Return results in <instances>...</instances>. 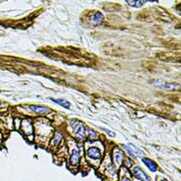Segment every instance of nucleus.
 Returning <instances> with one entry per match:
<instances>
[{
    "label": "nucleus",
    "mask_w": 181,
    "mask_h": 181,
    "mask_svg": "<svg viewBox=\"0 0 181 181\" xmlns=\"http://www.w3.org/2000/svg\"><path fill=\"white\" fill-rule=\"evenodd\" d=\"M153 85L164 89V90H176L180 87L178 83H170V82H165L163 80H155L153 82Z\"/></svg>",
    "instance_id": "nucleus-1"
},
{
    "label": "nucleus",
    "mask_w": 181,
    "mask_h": 181,
    "mask_svg": "<svg viewBox=\"0 0 181 181\" xmlns=\"http://www.w3.org/2000/svg\"><path fill=\"white\" fill-rule=\"evenodd\" d=\"M76 126L73 127L75 129V135L77 138H79L80 140H84L86 138V129L81 123H79L78 121H74Z\"/></svg>",
    "instance_id": "nucleus-2"
},
{
    "label": "nucleus",
    "mask_w": 181,
    "mask_h": 181,
    "mask_svg": "<svg viewBox=\"0 0 181 181\" xmlns=\"http://www.w3.org/2000/svg\"><path fill=\"white\" fill-rule=\"evenodd\" d=\"M113 159H114V163L117 166H120L123 162V159H124V155L123 153L120 151L118 147H116L114 149V153H113Z\"/></svg>",
    "instance_id": "nucleus-3"
},
{
    "label": "nucleus",
    "mask_w": 181,
    "mask_h": 181,
    "mask_svg": "<svg viewBox=\"0 0 181 181\" xmlns=\"http://www.w3.org/2000/svg\"><path fill=\"white\" fill-rule=\"evenodd\" d=\"M21 129L26 135H31L33 133V125L30 120H24L21 124Z\"/></svg>",
    "instance_id": "nucleus-4"
},
{
    "label": "nucleus",
    "mask_w": 181,
    "mask_h": 181,
    "mask_svg": "<svg viewBox=\"0 0 181 181\" xmlns=\"http://www.w3.org/2000/svg\"><path fill=\"white\" fill-rule=\"evenodd\" d=\"M134 174H135V176L138 178V179H140L142 181H151L149 176H147V174L142 170V168H140V167H135V168H134Z\"/></svg>",
    "instance_id": "nucleus-5"
},
{
    "label": "nucleus",
    "mask_w": 181,
    "mask_h": 181,
    "mask_svg": "<svg viewBox=\"0 0 181 181\" xmlns=\"http://www.w3.org/2000/svg\"><path fill=\"white\" fill-rule=\"evenodd\" d=\"M30 109L33 111V112L38 113V114H48L51 111L50 109L47 108V107H44V106H35V105H32V106H30Z\"/></svg>",
    "instance_id": "nucleus-6"
},
{
    "label": "nucleus",
    "mask_w": 181,
    "mask_h": 181,
    "mask_svg": "<svg viewBox=\"0 0 181 181\" xmlns=\"http://www.w3.org/2000/svg\"><path fill=\"white\" fill-rule=\"evenodd\" d=\"M143 161H144V163L147 165V167H149V169L151 171H156L157 170V166H156V163L155 161H153L151 159H149V158H147V157H144L143 158Z\"/></svg>",
    "instance_id": "nucleus-7"
},
{
    "label": "nucleus",
    "mask_w": 181,
    "mask_h": 181,
    "mask_svg": "<svg viewBox=\"0 0 181 181\" xmlns=\"http://www.w3.org/2000/svg\"><path fill=\"white\" fill-rule=\"evenodd\" d=\"M87 153H88V155L91 156L92 158H99L100 156H101L100 151L98 149H96V147H91V149H89Z\"/></svg>",
    "instance_id": "nucleus-8"
},
{
    "label": "nucleus",
    "mask_w": 181,
    "mask_h": 181,
    "mask_svg": "<svg viewBox=\"0 0 181 181\" xmlns=\"http://www.w3.org/2000/svg\"><path fill=\"white\" fill-rule=\"evenodd\" d=\"M79 158H80V155H79V151H74L71 155L70 157V163L72 165H76L79 161Z\"/></svg>",
    "instance_id": "nucleus-9"
},
{
    "label": "nucleus",
    "mask_w": 181,
    "mask_h": 181,
    "mask_svg": "<svg viewBox=\"0 0 181 181\" xmlns=\"http://www.w3.org/2000/svg\"><path fill=\"white\" fill-rule=\"evenodd\" d=\"M103 19H104L103 15H102L100 12H97V13H95V15L92 17V22L94 25H99V24L103 21Z\"/></svg>",
    "instance_id": "nucleus-10"
},
{
    "label": "nucleus",
    "mask_w": 181,
    "mask_h": 181,
    "mask_svg": "<svg viewBox=\"0 0 181 181\" xmlns=\"http://www.w3.org/2000/svg\"><path fill=\"white\" fill-rule=\"evenodd\" d=\"M61 140H62V135L59 133V132H57L55 134V136H53V138L52 140V145L53 146H57V145H59L61 142Z\"/></svg>",
    "instance_id": "nucleus-11"
},
{
    "label": "nucleus",
    "mask_w": 181,
    "mask_h": 181,
    "mask_svg": "<svg viewBox=\"0 0 181 181\" xmlns=\"http://www.w3.org/2000/svg\"><path fill=\"white\" fill-rule=\"evenodd\" d=\"M52 99V98H51ZM53 102H55V103H57V104H59L60 106H62V107H64V108H70V103L69 102L66 101V99H52Z\"/></svg>",
    "instance_id": "nucleus-12"
},
{
    "label": "nucleus",
    "mask_w": 181,
    "mask_h": 181,
    "mask_svg": "<svg viewBox=\"0 0 181 181\" xmlns=\"http://www.w3.org/2000/svg\"><path fill=\"white\" fill-rule=\"evenodd\" d=\"M127 3L129 4L130 6H133V7H140L142 5H144V3H146L147 1H145V0H140V1H134V0H132V1H130V0H127Z\"/></svg>",
    "instance_id": "nucleus-13"
},
{
    "label": "nucleus",
    "mask_w": 181,
    "mask_h": 181,
    "mask_svg": "<svg viewBox=\"0 0 181 181\" xmlns=\"http://www.w3.org/2000/svg\"><path fill=\"white\" fill-rule=\"evenodd\" d=\"M123 147H124L125 151H126L127 153H128V155H129L130 156H132L133 158H136V157H137V155H135V153L133 151V149H131L129 147H127V146H123Z\"/></svg>",
    "instance_id": "nucleus-14"
},
{
    "label": "nucleus",
    "mask_w": 181,
    "mask_h": 181,
    "mask_svg": "<svg viewBox=\"0 0 181 181\" xmlns=\"http://www.w3.org/2000/svg\"><path fill=\"white\" fill-rule=\"evenodd\" d=\"M130 147H132V149H133V151L134 153H138V155H144V151H142V149H138V147H137L136 146H134L133 144H130Z\"/></svg>",
    "instance_id": "nucleus-15"
},
{
    "label": "nucleus",
    "mask_w": 181,
    "mask_h": 181,
    "mask_svg": "<svg viewBox=\"0 0 181 181\" xmlns=\"http://www.w3.org/2000/svg\"><path fill=\"white\" fill-rule=\"evenodd\" d=\"M89 136H90L91 140H96V138H97V135H96V133L94 131H92V130L89 131Z\"/></svg>",
    "instance_id": "nucleus-16"
},
{
    "label": "nucleus",
    "mask_w": 181,
    "mask_h": 181,
    "mask_svg": "<svg viewBox=\"0 0 181 181\" xmlns=\"http://www.w3.org/2000/svg\"><path fill=\"white\" fill-rule=\"evenodd\" d=\"M132 164H133V163H132V162L130 161V160H127V161H126V165H127L128 167H131V166H132Z\"/></svg>",
    "instance_id": "nucleus-17"
},
{
    "label": "nucleus",
    "mask_w": 181,
    "mask_h": 181,
    "mask_svg": "<svg viewBox=\"0 0 181 181\" xmlns=\"http://www.w3.org/2000/svg\"><path fill=\"white\" fill-rule=\"evenodd\" d=\"M122 181H131V179H129L128 177H124L123 178V180Z\"/></svg>",
    "instance_id": "nucleus-18"
},
{
    "label": "nucleus",
    "mask_w": 181,
    "mask_h": 181,
    "mask_svg": "<svg viewBox=\"0 0 181 181\" xmlns=\"http://www.w3.org/2000/svg\"><path fill=\"white\" fill-rule=\"evenodd\" d=\"M161 181H168V180H166V179H162Z\"/></svg>",
    "instance_id": "nucleus-19"
}]
</instances>
